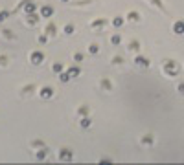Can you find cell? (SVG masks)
<instances>
[{"label":"cell","mask_w":184,"mask_h":165,"mask_svg":"<svg viewBox=\"0 0 184 165\" xmlns=\"http://www.w3.org/2000/svg\"><path fill=\"white\" fill-rule=\"evenodd\" d=\"M42 59H44V57H42V53H33V55H31V61H33V64H41Z\"/></svg>","instance_id":"6da1fadb"},{"label":"cell","mask_w":184,"mask_h":165,"mask_svg":"<svg viewBox=\"0 0 184 165\" xmlns=\"http://www.w3.org/2000/svg\"><path fill=\"white\" fill-rule=\"evenodd\" d=\"M41 13H42V17H50V15L54 13V9H52V7H48V6H44V7L41 9Z\"/></svg>","instance_id":"7a4b0ae2"},{"label":"cell","mask_w":184,"mask_h":165,"mask_svg":"<svg viewBox=\"0 0 184 165\" xmlns=\"http://www.w3.org/2000/svg\"><path fill=\"white\" fill-rule=\"evenodd\" d=\"M41 96H42V97H50V96H52V88H42Z\"/></svg>","instance_id":"3957f363"},{"label":"cell","mask_w":184,"mask_h":165,"mask_svg":"<svg viewBox=\"0 0 184 165\" xmlns=\"http://www.w3.org/2000/svg\"><path fill=\"white\" fill-rule=\"evenodd\" d=\"M88 125H90V119L83 118V119H81V127H88Z\"/></svg>","instance_id":"277c9868"},{"label":"cell","mask_w":184,"mask_h":165,"mask_svg":"<svg viewBox=\"0 0 184 165\" xmlns=\"http://www.w3.org/2000/svg\"><path fill=\"white\" fill-rule=\"evenodd\" d=\"M78 74H79V70H78V68H72V70L68 72V75H78Z\"/></svg>","instance_id":"5b68a950"},{"label":"cell","mask_w":184,"mask_h":165,"mask_svg":"<svg viewBox=\"0 0 184 165\" xmlns=\"http://www.w3.org/2000/svg\"><path fill=\"white\" fill-rule=\"evenodd\" d=\"M68 79H70V75H68V74H63V75H61V81L63 82H66Z\"/></svg>","instance_id":"8992f818"},{"label":"cell","mask_w":184,"mask_h":165,"mask_svg":"<svg viewBox=\"0 0 184 165\" xmlns=\"http://www.w3.org/2000/svg\"><path fill=\"white\" fill-rule=\"evenodd\" d=\"M33 9H35V6H33V4H28V6H26V11H28V13H30V11H33Z\"/></svg>","instance_id":"52a82bcc"},{"label":"cell","mask_w":184,"mask_h":165,"mask_svg":"<svg viewBox=\"0 0 184 165\" xmlns=\"http://www.w3.org/2000/svg\"><path fill=\"white\" fill-rule=\"evenodd\" d=\"M72 31H74V28H72V26H66V28H64V33H72Z\"/></svg>","instance_id":"ba28073f"},{"label":"cell","mask_w":184,"mask_h":165,"mask_svg":"<svg viewBox=\"0 0 184 165\" xmlns=\"http://www.w3.org/2000/svg\"><path fill=\"white\" fill-rule=\"evenodd\" d=\"M54 72H61V64H55L54 66Z\"/></svg>","instance_id":"9c48e42d"},{"label":"cell","mask_w":184,"mask_h":165,"mask_svg":"<svg viewBox=\"0 0 184 165\" xmlns=\"http://www.w3.org/2000/svg\"><path fill=\"white\" fill-rule=\"evenodd\" d=\"M2 20H6V13H0V22Z\"/></svg>","instance_id":"30bf717a"},{"label":"cell","mask_w":184,"mask_h":165,"mask_svg":"<svg viewBox=\"0 0 184 165\" xmlns=\"http://www.w3.org/2000/svg\"><path fill=\"white\" fill-rule=\"evenodd\" d=\"M64 2H66V0H64Z\"/></svg>","instance_id":"8fae6325"}]
</instances>
